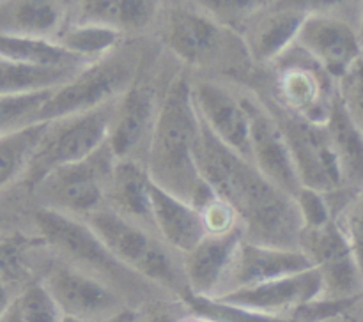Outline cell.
Returning <instances> with one entry per match:
<instances>
[{
    "label": "cell",
    "instance_id": "cell-28",
    "mask_svg": "<svg viewBox=\"0 0 363 322\" xmlns=\"http://www.w3.org/2000/svg\"><path fill=\"white\" fill-rule=\"evenodd\" d=\"M46 127L48 122H38L14 133L0 134V191L25 179Z\"/></svg>",
    "mask_w": 363,
    "mask_h": 322
},
{
    "label": "cell",
    "instance_id": "cell-14",
    "mask_svg": "<svg viewBox=\"0 0 363 322\" xmlns=\"http://www.w3.org/2000/svg\"><path fill=\"white\" fill-rule=\"evenodd\" d=\"M300 248L321 275L325 299H360L363 271L350 241L335 219L321 229L303 230Z\"/></svg>",
    "mask_w": 363,
    "mask_h": 322
},
{
    "label": "cell",
    "instance_id": "cell-34",
    "mask_svg": "<svg viewBox=\"0 0 363 322\" xmlns=\"http://www.w3.org/2000/svg\"><path fill=\"white\" fill-rule=\"evenodd\" d=\"M335 222L350 241L363 271V190L358 191L350 204L335 216Z\"/></svg>",
    "mask_w": 363,
    "mask_h": 322
},
{
    "label": "cell",
    "instance_id": "cell-1",
    "mask_svg": "<svg viewBox=\"0 0 363 322\" xmlns=\"http://www.w3.org/2000/svg\"><path fill=\"white\" fill-rule=\"evenodd\" d=\"M197 161L202 179L236 211L245 239L264 246L300 248L303 222L296 198L225 147L204 122Z\"/></svg>",
    "mask_w": 363,
    "mask_h": 322
},
{
    "label": "cell",
    "instance_id": "cell-23",
    "mask_svg": "<svg viewBox=\"0 0 363 322\" xmlns=\"http://www.w3.org/2000/svg\"><path fill=\"white\" fill-rule=\"evenodd\" d=\"M162 4L152 0H85L71 9L69 20L119 30L144 32L158 23Z\"/></svg>",
    "mask_w": 363,
    "mask_h": 322
},
{
    "label": "cell",
    "instance_id": "cell-5",
    "mask_svg": "<svg viewBox=\"0 0 363 322\" xmlns=\"http://www.w3.org/2000/svg\"><path fill=\"white\" fill-rule=\"evenodd\" d=\"M32 225L57 258L99 276L126 299L133 296L144 297L151 290L162 294V290L121 264L82 219L35 207L32 212Z\"/></svg>",
    "mask_w": 363,
    "mask_h": 322
},
{
    "label": "cell",
    "instance_id": "cell-31",
    "mask_svg": "<svg viewBox=\"0 0 363 322\" xmlns=\"http://www.w3.org/2000/svg\"><path fill=\"white\" fill-rule=\"evenodd\" d=\"M53 91L0 96V134H9L39 122V113Z\"/></svg>",
    "mask_w": 363,
    "mask_h": 322
},
{
    "label": "cell",
    "instance_id": "cell-16",
    "mask_svg": "<svg viewBox=\"0 0 363 322\" xmlns=\"http://www.w3.org/2000/svg\"><path fill=\"white\" fill-rule=\"evenodd\" d=\"M240 92L252 119V165L269 183L296 197L303 186L279 120L257 91L240 85Z\"/></svg>",
    "mask_w": 363,
    "mask_h": 322
},
{
    "label": "cell",
    "instance_id": "cell-40",
    "mask_svg": "<svg viewBox=\"0 0 363 322\" xmlns=\"http://www.w3.org/2000/svg\"><path fill=\"white\" fill-rule=\"evenodd\" d=\"M176 322H213V321H209V318L202 317V315L199 314H194V315H183V317L177 318Z\"/></svg>",
    "mask_w": 363,
    "mask_h": 322
},
{
    "label": "cell",
    "instance_id": "cell-13",
    "mask_svg": "<svg viewBox=\"0 0 363 322\" xmlns=\"http://www.w3.org/2000/svg\"><path fill=\"white\" fill-rule=\"evenodd\" d=\"M170 81L162 87L158 74L142 66L135 84L121 98L116 124L110 134L108 144L117 159H135L145 165L163 96Z\"/></svg>",
    "mask_w": 363,
    "mask_h": 322
},
{
    "label": "cell",
    "instance_id": "cell-9",
    "mask_svg": "<svg viewBox=\"0 0 363 322\" xmlns=\"http://www.w3.org/2000/svg\"><path fill=\"white\" fill-rule=\"evenodd\" d=\"M273 67L272 99L287 112L325 124L337 96V81L296 46Z\"/></svg>",
    "mask_w": 363,
    "mask_h": 322
},
{
    "label": "cell",
    "instance_id": "cell-30",
    "mask_svg": "<svg viewBox=\"0 0 363 322\" xmlns=\"http://www.w3.org/2000/svg\"><path fill=\"white\" fill-rule=\"evenodd\" d=\"M80 71L48 69L0 59V96L35 94L55 91L73 80Z\"/></svg>",
    "mask_w": 363,
    "mask_h": 322
},
{
    "label": "cell",
    "instance_id": "cell-7",
    "mask_svg": "<svg viewBox=\"0 0 363 322\" xmlns=\"http://www.w3.org/2000/svg\"><path fill=\"white\" fill-rule=\"evenodd\" d=\"M117 158L110 144L84 161L53 168L30 190L38 207L85 219L105 207L106 191Z\"/></svg>",
    "mask_w": 363,
    "mask_h": 322
},
{
    "label": "cell",
    "instance_id": "cell-32",
    "mask_svg": "<svg viewBox=\"0 0 363 322\" xmlns=\"http://www.w3.org/2000/svg\"><path fill=\"white\" fill-rule=\"evenodd\" d=\"M14 306L21 322H60L64 318L62 310L41 280L23 287L14 299Z\"/></svg>",
    "mask_w": 363,
    "mask_h": 322
},
{
    "label": "cell",
    "instance_id": "cell-3",
    "mask_svg": "<svg viewBox=\"0 0 363 322\" xmlns=\"http://www.w3.org/2000/svg\"><path fill=\"white\" fill-rule=\"evenodd\" d=\"M82 222L130 271L144 278L167 296L190 299L183 255L169 246L155 230L123 218L112 209L101 207Z\"/></svg>",
    "mask_w": 363,
    "mask_h": 322
},
{
    "label": "cell",
    "instance_id": "cell-20",
    "mask_svg": "<svg viewBox=\"0 0 363 322\" xmlns=\"http://www.w3.org/2000/svg\"><path fill=\"white\" fill-rule=\"evenodd\" d=\"M243 229L227 234H208L183 257L190 299H216L230 271L236 251L243 243ZM188 299V301H190Z\"/></svg>",
    "mask_w": 363,
    "mask_h": 322
},
{
    "label": "cell",
    "instance_id": "cell-41",
    "mask_svg": "<svg viewBox=\"0 0 363 322\" xmlns=\"http://www.w3.org/2000/svg\"><path fill=\"white\" fill-rule=\"evenodd\" d=\"M60 322H84V321H78V318H73V317H66V315H64V318Z\"/></svg>",
    "mask_w": 363,
    "mask_h": 322
},
{
    "label": "cell",
    "instance_id": "cell-24",
    "mask_svg": "<svg viewBox=\"0 0 363 322\" xmlns=\"http://www.w3.org/2000/svg\"><path fill=\"white\" fill-rule=\"evenodd\" d=\"M71 9L50 0L0 4V34L55 39L69 20Z\"/></svg>",
    "mask_w": 363,
    "mask_h": 322
},
{
    "label": "cell",
    "instance_id": "cell-42",
    "mask_svg": "<svg viewBox=\"0 0 363 322\" xmlns=\"http://www.w3.org/2000/svg\"><path fill=\"white\" fill-rule=\"evenodd\" d=\"M360 32H362V42H363V11H362V20H360Z\"/></svg>",
    "mask_w": 363,
    "mask_h": 322
},
{
    "label": "cell",
    "instance_id": "cell-33",
    "mask_svg": "<svg viewBox=\"0 0 363 322\" xmlns=\"http://www.w3.org/2000/svg\"><path fill=\"white\" fill-rule=\"evenodd\" d=\"M294 198H296L298 209H300L303 230L321 229V226L328 225L330 222L335 219L328 197L321 191L301 188Z\"/></svg>",
    "mask_w": 363,
    "mask_h": 322
},
{
    "label": "cell",
    "instance_id": "cell-11",
    "mask_svg": "<svg viewBox=\"0 0 363 322\" xmlns=\"http://www.w3.org/2000/svg\"><path fill=\"white\" fill-rule=\"evenodd\" d=\"M39 280L62 314L78 321L101 322L124 306H131L130 301L105 280L60 260L52 251Z\"/></svg>",
    "mask_w": 363,
    "mask_h": 322
},
{
    "label": "cell",
    "instance_id": "cell-37",
    "mask_svg": "<svg viewBox=\"0 0 363 322\" xmlns=\"http://www.w3.org/2000/svg\"><path fill=\"white\" fill-rule=\"evenodd\" d=\"M101 322H142V314L137 306H124Z\"/></svg>",
    "mask_w": 363,
    "mask_h": 322
},
{
    "label": "cell",
    "instance_id": "cell-36",
    "mask_svg": "<svg viewBox=\"0 0 363 322\" xmlns=\"http://www.w3.org/2000/svg\"><path fill=\"white\" fill-rule=\"evenodd\" d=\"M337 91L350 115L363 133V59L354 64L346 76L337 81Z\"/></svg>",
    "mask_w": 363,
    "mask_h": 322
},
{
    "label": "cell",
    "instance_id": "cell-39",
    "mask_svg": "<svg viewBox=\"0 0 363 322\" xmlns=\"http://www.w3.org/2000/svg\"><path fill=\"white\" fill-rule=\"evenodd\" d=\"M0 322H21V318H20V315H18V310H16V306H14V303L11 304V308L6 311V315L0 318Z\"/></svg>",
    "mask_w": 363,
    "mask_h": 322
},
{
    "label": "cell",
    "instance_id": "cell-35",
    "mask_svg": "<svg viewBox=\"0 0 363 322\" xmlns=\"http://www.w3.org/2000/svg\"><path fill=\"white\" fill-rule=\"evenodd\" d=\"M199 212L208 234H227L241 226L236 211L216 193L199 207Z\"/></svg>",
    "mask_w": 363,
    "mask_h": 322
},
{
    "label": "cell",
    "instance_id": "cell-12",
    "mask_svg": "<svg viewBox=\"0 0 363 322\" xmlns=\"http://www.w3.org/2000/svg\"><path fill=\"white\" fill-rule=\"evenodd\" d=\"M264 101L268 103L269 110L282 127L301 186L325 195L346 191L339 161L325 124L311 122L303 117L294 115L269 98Z\"/></svg>",
    "mask_w": 363,
    "mask_h": 322
},
{
    "label": "cell",
    "instance_id": "cell-19",
    "mask_svg": "<svg viewBox=\"0 0 363 322\" xmlns=\"http://www.w3.org/2000/svg\"><path fill=\"white\" fill-rule=\"evenodd\" d=\"M312 268L314 265H312L311 258L301 248L264 246V244H255L243 239V243L238 248L236 257H234L229 275L223 283L222 294L218 297L234 292V290L298 275V272L308 271Z\"/></svg>",
    "mask_w": 363,
    "mask_h": 322
},
{
    "label": "cell",
    "instance_id": "cell-25",
    "mask_svg": "<svg viewBox=\"0 0 363 322\" xmlns=\"http://www.w3.org/2000/svg\"><path fill=\"white\" fill-rule=\"evenodd\" d=\"M325 126L339 161L344 190L350 193H358L363 190V133L347 112L339 91L333 99Z\"/></svg>",
    "mask_w": 363,
    "mask_h": 322
},
{
    "label": "cell",
    "instance_id": "cell-8",
    "mask_svg": "<svg viewBox=\"0 0 363 322\" xmlns=\"http://www.w3.org/2000/svg\"><path fill=\"white\" fill-rule=\"evenodd\" d=\"M119 101L48 122L45 137L25 173L23 183L28 191L57 166L84 161L108 144Z\"/></svg>",
    "mask_w": 363,
    "mask_h": 322
},
{
    "label": "cell",
    "instance_id": "cell-27",
    "mask_svg": "<svg viewBox=\"0 0 363 322\" xmlns=\"http://www.w3.org/2000/svg\"><path fill=\"white\" fill-rule=\"evenodd\" d=\"M0 59L48 69L82 71L89 66L85 60L62 48L55 39L6 34H0Z\"/></svg>",
    "mask_w": 363,
    "mask_h": 322
},
{
    "label": "cell",
    "instance_id": "cell-29",
    "mask_svg": "<svg viewBox=\"0 0 363 322\" xmlns=\"http://www.w3.org/2000/svg\"><path fill=\"white\" fill-rule=\"evenodd\" d=\"M55 41L78 59L92 64L105 59L113 50L119 48L126 41V35L103 25L78 23V21L67 20Z\"/></svg>",
    "mask_w": 363,
    "mask_h": 322
},
{
    "label": "cell",
    "instance_id": "cell-21",
    "mask_svg": "<svg viewBox=\"0 0 363 322\" xmlns=\"http://www.w3.org/2000/svg\"><path fill=\"white\" fill-rule=\"evenodd\" d=\"M151 202L156 234L179 255L190 253L208 236L199 209L156 186L152 180Z\"/></svg>",
    "mask_w": 363,
    "mask_h": 322
},
{
    "label": "cell",
    "instance_id": "cell-18",
    "mask_svg": "<svg viewBox=\"0 0 363 322\" xmlns=\"http://www.w3.org/2000/svg\"><path fill=\"white\" fill-rule=\"evenodd\" d=\"M311 9L300 4H261L240 30L252 62L272 66L286 55Z\"/></svg>",
    "mask_w": 363,
    "mask_h": 322
},
{
    "label": "cell",
    "instance_id": "cell-44",
    "mask_svg": "<svg viewBox=\"0 0 363 322\" xmlns=\"http://www.w3.org/2000/svg\"><path fill=\"white\" fill-rule=\"evenodd\" d=\"M362 11H363V7H362Z\"/></svg>",
    "mask_w": 363,
    "mask_h": 322
},
{
    "label": "cell",
    "instance_id": "cell-2",
    "mask_svg": "<svg viewBox=\"0 0 363 322\" xmlns=\"http://www.w3.org/2000/svg\"><path fill=\"white\" fill-rule=\"evenodd\" d=\"M202 120L191 99V78H172L156 120L145 168L156 186L201 207L215 195L199 170Z\"/></svg>",
    "mask_w": 363,
    "mask_h": 322
},
{
    "label": "cell",
    "instance_id": "cell-22",
    "mask_svg": "<svg viewBox=\"0 0 363 322\" xmlns=\"http://www.w3.org/2000/svg\"><path fill=\"white\" fill-rule=\"evenodd\" d=\"M105 207L137 225L155 230L151 179L144 163L135 159H117L110 177Z\"/></svg>",
    "mask_w": 363,
    "mask_h": 322
},
{
    "label": "cell",
    "instance_id": "cell-38",
    "mask_svg": "<svg viewBox=\"0 0 363 322\" xmlns=\"http://www.w3.org/2000/svg\"><path fill=\"white\" fill-rule=\"evenodd\" d=\"M18 294H13V287L9 283H6L4 280H0V318L6 315V311L9 310L11 304L14 303Z\"/></svg>",
    "mask_w": 363,
    "mask_h": 322
},
{
    "label": "cell",
    "instance_id": "cell-26",
    "mask_svg": "<svg viewBox=\"0 0 363 322\" xmlns=\"http://www.w3.org/2000/svg\"><path fill=\"white\" fill-rule=\"evenodd\" d=\"M50 257V250L45 241L35 236H25L21 232H2L0 234V280L9 283L11 287L23 285L35 282V271L41 265L45 269ZM41 271V269H39Z\"/></svg>",
    "mask_w": 363,
    "mask_h": 322
},
{
    "label": "cell",
    "instance_id": "cell-10",
    "mask_svg": "<svg viewBox=\"0 0 363 322\" xmlns=\"http://www.w3.org/2000/svg\"><path fill=\"white\" fill-rule=\"evenodd\" d=\"M360 16L351 18L339 9H311L296 35L298 50L311 57L335 81L346 76L363 59Z\"/></svg>",
    "mask_w": 363,
    "mask_h": 322
},
{
    "label": "cell",
    "instance_id": "cell-15",
    "mask_svg": "<svg viewBox=\"0 0 363 322\" xmlns=\"http://www.w3.org/2000/svg\"><path fill=\"white\" fill-rule=\"evenodd\" d=\"M191 99L204 126L225 147L252 163V119L240 85L216 78L191 80Z\"/></svg>",
    "mask_w": 363,
    "mask_h": 322
},
{
    "label": "cell",
    "instance_id": "cell-6",
    "mask_svg": "<svg viewBox=\"0 0 363 322\" xmlns=\"http://www.w3.org/2000/svg\"><path fill=\"white\" fill-rule=\"evenodd\" d=\"M142 66V46L124 41L105 59L89 64L73 80L55 88L39 113V122H52L117 101L130 91Z\"/></svg>",
    "mask_w": 363,
    "mask_h": 322
},
{
    "label": "cell",
    "instance_id": "cell-4",
    "mask_svg": "<svg viewBox=\"0 0 363 322\" xmlns=\"http://www.w3.org/2000/svg\"><path fill=\"white\" fill-rule=\"evenodd\" d=\"M160 30L179 62L195 69H243L252 59L236 30L220 23L201 2L162 7Z\"/></svg>",
    "mask_w": 363,
    "mask_h": 322
},
{
    "label": "cell",
    "instance_id": "cell-43",
    "mask_svg": "<svg viewBox=\"0 0 363 322\" xmlns=\"http://www.w3.org/2000/svg\"><path fill=\"white\" fill-rule=\"evenodd\" d=\"M360 303H363V296H362V297H360Z\"/></svg>",
    "mask_w": 363,
    "mask_h": 322
},
{
    "label": "cell",
    "instance_id": "cell-17",
    "mask_svg": "<svg viewBox=\"0 0 363 322\" xmlns=\"http://www.w3.org/2000/svg\"><path fill=\"white\" fill-rule=\"evenodd\" d=\"M319 297H323V280L318 269L312 268L286 278L234 290L213 301L261 317L291 321L298 310Z\"/></svg>",
    "mask_w": 363,
    "mask_h": 322
}]
</instances>
